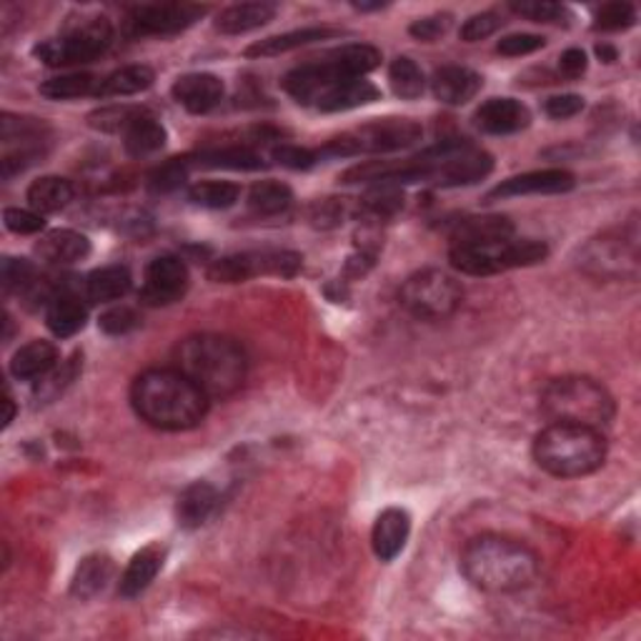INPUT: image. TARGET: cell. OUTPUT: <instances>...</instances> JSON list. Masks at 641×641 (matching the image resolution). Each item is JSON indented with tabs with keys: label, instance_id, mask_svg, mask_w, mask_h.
Listing matches in <instances>:
<instances>
[{
	"label": "cell",
	"instance_id": "obj_14",
	"mask_svg": "<svg viewBox=\"0 0 641 641\" xmlns=\"http://www.w3.org/2000/svg\"><path fill=\"white\" fill-rule=\"evenodd\" d=\"M206 5L196 3H151L131 8L126 28L128 36H173L194 26L206 15Z\"/></svg>",
	"mask_w": 641,
	"mask_h": 641
},
{
	"label": "cell",
	"instance_id": "obj_38",
	"mask_svg": "<svg viewBox=\"0 0 641 641\" xmlns=\"http://www.w3.org/2000/svg\"><path fill=\"white\" fill-rule=\"evenodd\" d=\"M98 86H101V78L88 76V73H69V76L46 81L40 86V94L51 101H73V98L83 96H98Z\"/></svg>",
	"mask_w": 641,
	"mask_h": 641
},
{
	"label": "cell",
	"instance_id": "obj_34",
	"mask_svg": "<svg viewBox=\"0 0 641 641\" xmlns=\"http://www.w3.org/2000/svg\"><path fill=\"white\" fill-rule=\"evenodd\" d=\"M156 73L148 65H126V69L113 71L111 76L101 78L98 86V98H123L136 96L140 90H148L153 86Z\"/></svg>",
	"mask_w": 641,
	"mask_h": 641
},
{
	"label": "cell",
	"instance_id": "obj_58",
	"mask_svg": "<svg viewBox=\"0 0 641 641\" xmlns=\"http://www.w3.org/2000/svg\"><path fill=\"white\" fill-rule=\"evenodd\" d=\"M356 11H381V8H386V3H354Z\"/></svg>",
	"mask_w": 641,
	"mask_h": 641
},
{
	"label": "cell",
	"instance_id": "obj_45",
	"mask_svg": "<svg viewBox=\"0 0 641 641\" xmlns=\"http://www.w3.org/2000/svg\"><path fill=\"white\" fill-rule=\"evenodd\" d=\"M637 23V11L631 3H606L596 11V30H627Z\"/></svg>",
	"mask_w": 641,
	"mask_h": 641
},
{
	"label": "cell",
	"instance_id": "obj_31",
	"mask_svg": "<svg viewBox=\"0 0 641 641\" xmlns=\"http://www.w3.org/2000/svg\"><path fill=\"white\" fill-rule=\"evenodd\" d=\"M190 169H231V171H258L266 169V161L256 151L246 146H229V148H211L198 156L186 158Z\"/></svg>",
	"mask_w": 641,
	"mask_h": 641
},
{
	"label": "cell",
	"instance_id": "obj_29",
	"mask_svg": "<svg viewBox=\"0 0 641 641\" xmlns=\"http://www.w3.org/2000/svg\"><path fill=\"white\" fill-rule=\"evenodd\" d=\"M338 30L334 28H301V30H291L283 33V36H273L266 40H258V44L246 48L248 58H276L283 53L298 51V48H306L311 44H319V40H329L336 38Z\"/></svg>",
	"mask_w": 641,
	"mask_h": 641
},
{
	"label": "cell",
	"instance_id": "obj_28",
	"mask_svg": "<svg viewBox=\"0 0 641 641\" xmlns=\"http://www.w3.org/2000/svg\"><path fill=\"white\" fill-rule=\"evenodd\" d=\"M36 254L48 263H76L90 254V241L78 231L56 229L38 241Z\"/></svg>",
	"mask_w": 641,
	"mask_h": 641
},
{
	"label": "cell",
	"instance_id": "obj_51",
	"mask_svg": "<svg viewBox=\"0 0 641 641\" xmlns=\"http://www.w3.org/2000/svg\"><path fill=\"white\" fill-rule=\"evenodd\" d=\"M3 221L8 231L21 233V236H30V233L44 231L46 226L44 215L36 211H28V208H5Z\"/></svg>",
	"mask_w": 641,
	"mask_h": 641
},
{
	"label": "cell",
	"instance_id": "obj_8",
	"mask_svg": "<svg viewBox=\"0 0 641 641\" xmlns=\"http://www.w3.org/2000/svg\"><path fill=\"white\" fill-rule=\"evenodd\" d=\"M548 256L544 241L537 238H498L484 244H452L448 261L466 276H494L509 269L537 266Z\"/></svg>",
	"mask_w": 641,
	"mask_h": 641
},
{
	"label": "cell",
	"instance_id": "obj_37",
	"mask_svg": "<svg viewBox=\"0 0 641 641\" xmlns=\"http://www.w3.org/2000/svg\"><path fill=\"white\" fill-rule=\"evenodd\" d=\"M294 201V194L286 183L279 181H261L248 190V208L256 215H279Z\"/></svg>",
	"mask_w": 641,
	"mask_h": 641
},
{
	"label": "cell",
	"instance_id": "obj_44",
	"mask_svg": "<svg viewBox=\"0 0 641 641\" xmlns=\"http://www.w3.org/2000/svg\"><path fill=\"white\" fill-rule=\"evenodd\" d=\"M511 11L521 19L534 23H566L571 13L559 3H544V0H527V3H511Z\"/></svg>",
	"mask_w": 641,
	"mask_h": 641
},
{
	"label": "cell",
	"instance_id": "obj_7",
	"mask_svg": "<svg viewBox=\"0 0 641 641\" xmlns=\"http://www.w3.org/2000/svg\"><path fill=\"white\" fill-rule=\"evenodd\" d=\"M539 406L552 423H579L599 431L609 427L616 414L609 391L589 377L548 381L539 396Z\"/></svg>",
	"mask_w": 641,
	"mask_h": 641
},
{
	"label": "cell",
	"instance_id": "obj_39",
	"mask_svg": "<svg viewBox=\"0 0 641 641\" xmlns=\"http://www.w3.org/2000/svg\"><path fill=\"white\" fill-rule=\"evenodd\" d=\"M188 198L196 206L213 208V211H221V208H231L241 198V186L231 181H201L194 183L188 188Z\"/></svg>",
	"mask_w": 641,
	"mask_h": 641
},
{
	"label": "cell",
	"instance_id": "obj_33",
	"mask_svg": "<svg viewBox=\"0 0 641 641\" xmlns=\"http://www.w3.org/2000/svg\"><path fill=\"white\" fill-rule=\"evenodd\" d=\"M73 196H76L73 183L61 178V176L38 178L36 183H30V188H28L30 211H36L40 215L63 211V208L73 201Z\"/></svg>",
	"mask_w": 641,
	"mask_h": 641
},
{
	"label": "cell",
	"instance_id": "obj_11",
	"mask_svg": "<svg viewBox=\"0 0 641 641\" xmlns=\"http://www.w3.org/2000/svg\"><path fill=\"white\" fill-rule=\"evenodd\" d=\"M113 40V26L106 19H90L81 23L76 28H69L63 36L44 40L33 48L38 61L53 69H63V65H81L96 61L98 56L108 51Z\"/></svg>",
	"mask_w": 641,
	"mask_h": 641
},
{
	"label": "cell",
	"instance_id": "obj_12",
	"mask_svg": "<svg viewBox=\"0 0 641 641\" xmlns=\"http://www.w3.org/2000/svg\"><path fill=\"white\" fill-rule=\"evenodd\" d=\"M304 258L294 251H248L219 258L208 266V279L213 283H244L258 276L291 279L301 271Z\"/></svg>",
	"mask_w": 641,
	"mask_h": 641
},
{
	"label": "cell",
	"instance_id": "obj_42",
	"mask_svg": "<svg viewBox=\"0 0 641 641\" xmlns=\"http://www.w3.org/2000/svg\"><path fill=\"white\" fill-rule=\"evenodd\" d=\"M354 213H359V208H354L348 198H323L308 208V219L316 229H336Z\"/></svg>",
	"mask_w": 641,
	"mask_h": 641
},
{
	"label": "cell",
	"instance_id": "obj_5",
	"mask_svg": "<svg viewBox=\"0 0 641 641\" xmlns=\"http://www.w3.org/2000/svg\"><path fill=\"white\" fill-rule=\"evenodd\" d=\"M286 94L301 106H311L316 111L334 113L348 108L369 106L379 101V88L366 78H352L338 73L334 65L323 61H311L298 65L283 78Z\"/></svg>",
	"mask_w": 641,
	"mask_h": 641
},
{
	"label": "cell",
	"instance_id": "obj_19",
	"mask_svg": "<svg viewBox=\"0 0 641 641\" xmlns=\"http://www.w3.org/2000/svg\"><path fill=\"white\" fill-rule=\"evenodd\" d=\"M411 534V516L406 509L391 506V509L381 511L377 523H373V552L381 562H394L398 554L404 552L406 541Z\"/></svg>",
	"mask_w": 641,
	"mask_h": 641
},
{
	"label": "cell",
	"instance_id": "obj_24",
	"mask_svg": "<svg viewBox=\"0 0 641 641\" xmlns=\"http://www.w3.org/2000/svg\"><path fill=\"white\" fill-rule=\"evenodd\" d=\"M219 504V494L211 484L206 481H196L181 491L178 502H176V519L178 527L183 529H198L211 519V514Z\"/></svg>",
	"mask_w": 641,
	"mask_h": 641
},
{
	"label": "cell",
	"instance_id": "obj_43",
	"mask_svg": "<svg viewBox=\"0 0 641 641\" xmlns=\"http://www.w3.org/2000/svg\"><path fill=\"white\" fill-rule=\"evenodd\" d=\"M188 171H190V165H188L186 158H173V161L163 163L161 169H156L151 173L148 186H151V190H156V194H169V190H176L183 186V183H186Z\"/></svg>",
	"mask_w": 641,
	"mask_h": 641
},
{
	"label": "cell",
	"instance_id": "obj_9",
	"mask_svg": "<svg viewBox=\"0 0 641 641\" xmlns=\"http://www.w3.org/2000/svg\"><path fill=\"white\" fill-rule=\"evenodd\" d=\"M421 136V126L411 119H381L329 140L316 156L321 161V158H348L359 153H394L419 144Z\"/></svg>",
	"mask_w": 641,
	"mask_h": 641
},
{
	"label": "cell",
	"instance_id": "obj_20",
	"mask_svg": "<svg viewBox=\"0 0 641 641\" xmlns=\"http://www.w3.org/2000/svg\"><path fill=\"white\" fill-rule=\"evenodd\" d=\"M481 86H484V78L477 71L464 69V65H446L431 78V90H434L436 101L446 106H466L477 98Z\"/></svg>",
	"mask_w": 641,
	"mask_h": 641
},
{
	"label": "cell",
	"instance_id": "obj_10",
	"mask_svg": "<svg viewBox=\"0 0 641 641\" xmlns=\"http://www.w3.org/2000/svg\"><path fill=\"white\" fill-rule=\"evenodd\" d=\"M461 283L439 269H423L414 273L398 291V301L421 321L446 319L461 306Z\"/></svg>",
	"mask_w": 641,
	"mask_h": 641
},
{
	"label": "cell",
	"instance_id": "obj_2",
	"mask_svg": "<svg viewBox=\"0 0 641 641\" xmlns=\"http://www.w3.org/2000/svg\"><path fill=\"white\" fill-rule=\"evenodd\" d=\"M461 571L477 589L506 594L534 584L539 556L516 539L481 534L464 546Z\"/></svg>",
	"mask_w": 641,
	"mask_h": 641
},
{
	"label": "cell",
	"instance_id": "obj_26",
	"mask_svg": "<svg viewBox=\"0 0 641 641\" xmlns=\"http://www.w3.org/2000/svg\"><path fill=\"white\" fill-rule=\"evenodd\" d=\"M273 19H276V5L273 3H238L219 13L215 30L223 36H244V33L263 28Z\"/></svg>",
	"mask_w": 641,
	"mask_h": 641
},
{
	"label": "cell",
	"instance_id": "obj_16",
	"mask_svg": "<svg viewBox=\"0 0 641 641\" xmlns=\"http://www.w3.org/2000/svg\"><path fill=\"white\" fill-rule=\"evenodd\" d=\"M577 186V178L564 169H546V171H529L521 176L506 178L498 183L494 190H489L486 201H502V198H516V196H552V194H566Z\"/></svg>",
	"mask_w": 641,
	"mask_h": 641
},
{
	"label": "cell",
	"instance_id": "obj_1",
	"mask_svg": "<svg viewBox=\"0 0 641 641\" xmlns=\"http://www.w3.org/2000/svg\"><path fill=\"white\" fill-rule=\"evenodd\" d=\"M208 398L178 369H151L133 381L131 404L148 427L161 431L196 429L208 414Z\"/></svg>",
	"mask_w": 641,
	"mask_h": 641
},
{
	"label": "cell",
	"instance_id": "obj_54",
	"mask_svg": "<svg viewBox=\"0 0 641 641\" xmlns=\"http://www.w3.org/2000/svg\"><path fill=\"white\" fill-rule=\"evenodd\" d=\"M581 108H584V98H581V96H574V94L552 96V98H548V101L544 103L546 115H548V119H554V121L574 119V115L581 113Z\"/></svg>",
	"mask_w": 641,
	"mask_h": 641
},
{
	"label": "cell",
	"instance_id": "obj_27",
	"mask_svg": "<svg viewBox=\"0 0 641 641\" xmlns=\"http://www.w3.org/2000/svg\"><path fill=\"white\" fill-rule=\"evenodd\" d=\"M58 366V348L51 341H30L21 346L11 361V373L19 381H40Z\"/></svg>",
	"mask_w": 641,
	"mask_h": 641
},
{
	"label": "cell",
	"instance_id": "obj_17",
	"mask_svg": "<svg viewBox=\"0 0 641 641\" xmlns=\"http://www.w3.org/2000/svg\"><path fill=\"white\" fill-rule=\"evenodd\" d=\"M171 94L176 98V103L186 108L188 113L201 115L213 111L223 101L226 86L213 73H186V76H181L173 83Z\"/></svg>",
	"mask_w": 641,
	"mask_h": 641
},
{
	"label": "cell",
	"instance_id": "obj_23",
	"mask_svg": "<svg viewBox=\"0 0 641 641\" xmlns=\"http://www.w3.org/2000/svg\"><path fill=\"white\" fill-rule=\"evenodd\" d=\"M514 223L506 215H464L452 221L448 238L454 244H484V241L511 238Z\"/></svg>",
	"mask_w": 641,
	"mask_h": 641
},
{
	"label": "cell",
	"instance_id": "obj_30",
	"mask_svg": "<svg viewBox=\"0 0 641 641\" xmlns=\"http://www.w3.org/2000/svg\"><path fill=\"white\" fill-rule=\"evenodd\" d=\"M113 559L106 554H90L78 564L76 574H73L71 581V594L76 599H94L101 594V591L108 587V581L113 579Z\"/></svg>",
	"mask_w": 641,
	"mask_h": 641
},
{
	"label": "cell",
	"instance_id": "obj_56",
	"mask_svg": "<svg viewBox=\"0 0 641 641\" xmlns=\"http://www.w3.org/2000/svg\"><path fill=\"white\" fill-rule=\"evenodd\" d=\"M596 56L602 58L604 63H614V61H616V48L602 44V46H596Z\"/></svg>",
	"mask_w": 641,
	"mask_h": 641
},
{
	"label": "cell",
	"instance_id": "obj_32",
	"mask_svg": "<svg viewBox=\"0 0 641 641\" xmlns=\"http://www.w3.org/2000/svg\"><path fill=\"white\" fill-rule=\"evenodd\" d=\"M323 61L334 65L338 73L352 78H363L366 73L377 71L381 65V51L373 46L366 44H352V46H341L336 51H329L326 56H321Z\"/></svg>",
	"mask_w": 641,
	"mask_h": 641
},
{
	"label": "cell",
	"instance_id": "obj_46",
	"mask_svg": "<svg viewBox=\"0 0 641 641\" xmlns=\"http://www.w3.org/2000/svg\"><path fill=\"white\" fill-rule=\"evenodd\" d=\"M78 369H81V361L78 356H73L71 361H65L61 369H53L48 377L40 379V386H38V398H56L61 391L71 384L73 379L78 377Z\"/></svg>",
	"mask_w": 641,
	"mask_h": 641
},
{
	"label": "cell",
	"instance_id": "obj_21",
	"mask_svg": "<svg viewBox=\"0 0 641 641\" xmlns=\"http://www.w3.org/2000/svg\"><path fill=\"white\" fill-rule=\"evenodd\" d=\"M165 562V546L161 544H148L140 548L138 554H133V559L128 562L126 571H123L121 584H119V594L123 599H136L138 594L153 584V579L158 577V571L163 569Z\"/></svg>",
	"mask_w": 641,
	"mask_h": 641
},
{
	"label": "cell",
	"instance_id": "obj_25",
	"mask_svg": "<svg viewBox=\"0 0 641 641\" xmlns=\"http://www.w3.org/2000/svg\"><path fill=\"white\" fill-rule=\"evenodd\" d=\"M131 286L133 279L126 266H103L83 281V296L90 304H111L126 296Z\"/></svg>",
	"mask_w": 641,
	"mask_h": 641
},
{
	"label": "cell",
	"instance_id": "obj_48",
	"mask_svg": "<svg viewBox=\"0 0 641 641\" xmlns=\"http://www.w3.org/2000/svg\"><path fill=\"white\" fill-rule=\"evenodd\" d=\"M502 26L504 21L498 19L496 13H479V15H471V19L464 23L459 36L464 44H479V40H486L489 36H494Z\"/></svg>",
	"mask_w": 641,
	"mask_h": 641
},
{
	"label": "cell",
	"instance_id": "obj_6",
	"mask_svg": "<svg viewBox=\"0 0 641 641\" xmlns=\"http://www.w3.org/2000/svg\"><path fill=\"white\" fill-rule=\"evenodd\" d=\"M534 459L552 477H587L602 469L606 439L599 429L579 423H548L534 441Z\"/></svg>",
	"mask_w": 641,
	"mask_h": 641
},
{
	"label": "cell",
	"instance_id": "obj_35",
	"mask_svg": "<svg viewBox=\"0 0 641 641\" xmlns=\"http://www.w3.org/2000/svg\"><path fill=\"white\" fill-rule=\"evenodd\" d=\"M123 144L133 158H146L161 151L165 146V128L158 123L151 111H146L133 126L123 133Z\"/></svg>",
	"mask_w": 641,
	"mask_h": 641
},
{
	"label": "cell",
	"instance_id": "obj_18",
	"mask_svg": "<svg viewBox=\"0 0 641 641\" xmlns=\"http://www.w3.org/2000/svg\"><path fill=\"white\" fill-rule=\"evenodd\" d=\"M531 123L529 108L516 98H491L477 111V126L491 136H511Z\"/></svg>",
	"mask_w": 641,
	"mask_h": 641
},
{
	"label": "cell",
	"instance_id": "obj_40",
	"mask_svg": "<svg viewBox=\"0 0 641 641\" xmlns=\"http://www.w3.org/2000/svg\"><path fill=\"white\" fill-rule=\"evenodd\" d=\"M389 83H391V90H394L398 98H404V101H414V98H419L423 94V86H427L419 65L406 56L396 58V61L391 63Z\"/></svg>",
	"mask_w": 641,
	"mask_h": 641
},
{
	"label": "cell",
	"instance_id": "obj_36",
	"mask_svg": "<svg viewBox=\"0 0 641 641\" xmlns=\"http://www.w3.org/2000/svg\"><path fill=\"white\" fill-rule=\"evenodd\" d=\"M402 208H404L402 186H396V183H373V188L361 198L359 215L381 221L398 213Z\"/></svg>",
	"mask_w": 641,
	"mask_h": 641
},
{
	"label": "cell",
	"instance_id": "obj_13",
	"mask_svg": "<svg viewBox=\"0 0 641 641\" xmlns=\"http://www.w3.org/2000/svg\"><path fill=\"white\" fill-rule=\"evenodd\" d=\"M0 140H3L0 169H3V178L8 181L44 158L48 128L36 119H15V115L5 113L0 121Z\"/></svg>",
	"mask_w": 641,
	"mask_h": 641
},
{
	"label": "cell",
	"instance_id": "obj_47",
	"mask_svg": "<svg viewBox=\"0 0 641 641\" xmlns=\"http://www.w3.org/2000/svg\"><path fill=\"white\" fill-rule=\"evenodd\" d=\"M36 276V269L26 258H3V271H0V279H3L5 291H21L28 288Z\"/></svg>",
	"mask_w": 641,
	"mask_h": 641
},
{
	"label": "cell",
	"instance_id": "obj_52",
	"mask_svg": "<svg viewBox=\"0 0 641 641\" xmlns=\"http://www.w3.org/2000/svg\"><path fill=\"white\" fill-rule=\"evenodd\" d=\"M544 46H546V40L541 36H534V33H516V36H506V38L498 40L496 51L502 56L519 58V56L537 53Z\"/></svg>",
	"mask_w": 641,
	"mask_h": 641
},
{
	"label": "cell",
	"instance_id": "obj_22",
	"mask_svg": "<svg viewBox=\"0 0 641 641\" xmlns=\"http://www.w3.org/2000/svg\"><path fill=\"white\" fill-rule=\"evenodd\" d=\"M88 321V306L83 304V298L73 294V291L63 288L56 291L46 308V323L58 338H71L86 326Z\"/></svg>",
	"mask_w": 641,
	"mask_h": 641
},
{
	"label": "cell",
	"instance_id": "obj_4",
	"mask_svg": "<svg viewBox=\"0 0 641 641\" xmlns=\"http://www.w3.org/2000/svg\"><path fill=\"white\" fill-rule=\"evenodd\" d=\"M491 171H494V158L484 148L469 140H441L439 146L402 161L396 186H406V183H431L439 188L473 186L484 181Z\"/></svg>",
	"mask_w": 641,
	"mask_h": 641
},
{
	"label": "cell",
	"instance_id": "obj_3",
	"mask_svg": "<svg viewBox=\"0 0 641 641\" xmlns=\"http://www.w3.org/2000/svg\"><path fill=\"white\" fill-rule=\"evenodd\" d=\"M176 369L186 373L208 398H229L246 384L248 359L233 338L198 334L178 344Z\"/></svg>",
	"mask_w": 641,
	"mask_h": 641
},
{
	"label": "cell",
	"instance_id": "obj_55",
	"mask_svg": "<svg viewBox=\"0 0 641 641\" xmlns=\"http://www.w3.org/2000/svg\"><path fill=\"white\" fill-rule=\"evenodd\" d=\"M587 53L579 51V48H569V51L562 53L559 58V71L564 78H579L587 73Z\"/></svg>",
	"mask_w": 641,
	"mask_h": 641
},
{
	"label": "cell",
	"instance_id": "obj_53",
	"mask_svg": "<svg viewBox=\"0 0 641 641\" xmlns=\"http://www.w3.org/2000/svg\"><path fill=\"white\" fill-rule=\"evenodd\" d=\"M271 158L281 165H286V169H294V171H306L311 169V165L319 163V156L316 151H308V148H298V146H276L271 151Z\"/></svg>",
	"mask_w": 641,
	"mask_h": 641
},
{
	"label": "cell",
	"instance_id": "obj_15",
	"mask_svg": "<svg viewBox=\"0 0 641 641\" xmlns=\"http://www.w3.org/2000/svg\"><path fill=\"white\" fill-rule=\"evenodd\" d=\"M188 269L178 256H158L148 263L140 301L148 306L178 304L188 291Z\"/></svg>",
	"mask_w": 641,
	"mask_h": 641
},
{
	"label": "cell",
	"instance_id": "obj_41",
	"mask_svg": "<svg viewBox=\"0 0 641 641\" xmlns=\"http://www.w3.org/2000/svg\"><path fill=\"white\" fill-rule=\"evenodd\" d=\"M144 113L146 108L140 106H108L88 115V126L103 133H126Z\"/></svg>",
	"mask_w": 641,
	"mask_h": 641
},
{
	"label": "cell",
	"instance_id": "obj_57",
	"mask_svg": "<svg viewBox=\"0 0 641 641\" xmlns=\"http://www.w3.org/2000/svg\"><path fill=\"white\" fill-rule=\"evenodd\" d=\"M5 416H3V427H11V421H13V414H15V406H13V398L5 394Z\"/></svg>",
	"mask_w": 641,
	"mask_h": 641
},
{
	"label": "cell",
	"instance_id": "obj_50",
	"mask_svg": "<svg viewBox=\"0 0 641 641\" xmlns=\"http://www.w3.org/2000/svg\"><path fill=\"white\" fill-rule=\"evenodd\" d=\"M140 323L138 313L133 311L128 306H115V308H108V311L101 316V321H98V326H101L106 334L111 336H123L133 331Z\"/></svg>",
	"mask_w": 641,
	"mask_h": 641
},
{
	"label": "cell",
	"instance_id": "obj_49",
	"mask_svg": "<svg viewBox=\"0 0 641 641\" xmlns=\"http://www.w3.org/2000/svg\"><path fill=\"white\" fill-rule=\"evenodd\" d=\"M452 15L448 13H436V15H427V19H419L411 23L409 33L416 40H423V44H436L439 38H444L448 28H452Z\"/></svg>",
	"mask_w": 641,
	"mask_h": 641
}]
</instances>
